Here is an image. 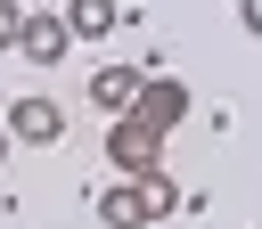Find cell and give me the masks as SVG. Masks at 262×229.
Instances as JSON below:
<instances>
[{"instance_id": "5b68a950", "label": "cell", "mask_w": 262, "mask_h": 229, "mask_svg": "<svg viewBox=\"0 0 262 229\" xmlns=\"http://www.w3.org/2000/svg\"><path fill=\"white\" fill-rule=\"evenodd\" d=\"M57 16H66V33H74V41H106L123 8H115V0H66Z\"/></svg>"}, {"instance_id": "277c9868", "label": "cell", "mask_w": 262, "mask_h": 229, "mask_svg": "<svg viewBox=\"0 0 262 229\" xmlns=\"http://www.w3.org/2000/svg\"><path fill=\"white\" fill-rule=\"evenodd\" d=\"M74 49V33H66V16H49V8H33L25 16V33H16V57H33V65H57Z\"/></svg>"}, {"instance_id": "7a4b0ae2", "label": "cell", "mask_w": 262, "mask_h": 229, "mask_svg": "<svg viewBox=\"0 0 262 229\" xmlns=\"http://www.w3.org/2000/svg\"><path fill=\"white\" fill-rule=\"evenodd\" d=\"M8 139L57 147V139H66V106H57V98H16V106H8Z\"/></svg>"}, {"instance_id": "52a82bcc", "label": "cell", "mask_w": 262, "mask_h": 229, "mask_svg": "<svg viewBox=\"0 0 262 229\" xmlns=\"http://www.w3.org/2000/svg\"><path fill=\"white\" fill-rule=\"evenodd\" d=\"M237 25H246V33L262 41V0H237Z\"/></svg>"}, {"instance_id": "3957f363", "label": "cell", "mask_w": 262, "mask_h": 229, "mask_svg": "<svg viewBox=\"0 0 262 229\" xmlns=\"http://www.w3.org/2000/svg\"><path fill=\"white\" fill-rule=\"evenodd\" d=\"M139 90H147V65H98L90 74V106H106L115 123L139 106Z\"/></svg>"}, {"instance_id": "8992f818", "label": "cell", "mask_w": 262, "mask_h": 229, "mask_svg": "<svg viewBox=\"0 0 262 229\" xmlns=\"http://www.w3.org/2000/svg\"><path fill=\"white\" fill-rule=\"evenodd\" d=\"M25 16H33L25 0H0V49H16V33H25Z\"/></svg>"}, {"instance_id": "6da1fadb", "label": "cell", "mask_w": 262, "mask_h": 229, "mask_svg": "<svg viewBox=\"0 0 262 229\" xmlns=\"http://www.w3.org/2000/svg\"><path fill=\"white\" fill-rule=\"evenodd\" d=\"M172 204H180L172 172H139V180H123V188H98V221H106V229H147V221H164Z\"/></svg>"}, {"instance_id": "ba28073f", "label": "cell", "mask_w": 262, "mask_h": 229, "mask_svg": "<svg viewBox=\"0 0 262 229\" xmlns=\"http://www.w3.org/2000/svg\"><path fill=\"white\" fill-rule=\"evenodd\" d=\"M0 155H8V123H0Z\"/></svg>"}]
</instances>
